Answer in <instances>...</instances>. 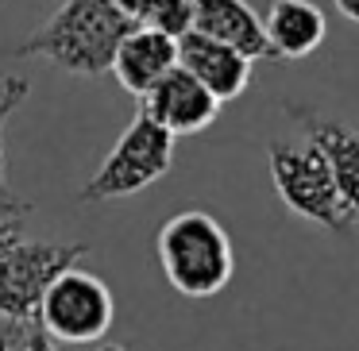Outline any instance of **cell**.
<instances>
[{
  "label": "cell",
  "instance_id": "cell-1",
  "mask_svg": "<svg viewBox=\"0 0 359 351\" xmlns=\"http://www.w3.org/2000/svg\"><path fill=\"white\" fill-rule=\"evenodd\" d=\"M132 27L140 24H132L112 0H66L12 55L47 58L58 70L78 74V78H101L112 70V55Z\"/></svg>",
  "mask_w": 359,
  "mask_h": 351
},
{
  "label": "cell",
  "instance_id": "cell-2",
  "mask_svg": "<svg viewBox=\"0 0 359 351\" xmlns=\"http://www.w3.org/2000/svg\"><path fill=\"white\" fill-rule=\"evenodd\" d=\"M158 266L182 297H212L232 282V240L212 212L182 209L158 228Z\"/></svg>",
  "mask_w": 359,
  "mask_h": 351
},
{
  "label": "cell",
  "instance_id": "cell-3",
  "mask_svg": "<svg viewBox=\"0 0 359 351\" xmlns=\"http://www.w3.org/2000/svg\"><path fill=\"white\" fill-rule=\"evenodd\" d=\"M266 163H271V181L278 189L282 205L294 216L313 220V224L328 228V232H351L355 216L348 212V205L340 201V189L332 181L325 155L305 143H271L266 147Z\"/></svg>",
  "mask_w": 359,
  "mask_h": 351
},
{
  "label": "cell",
  "instance_id": "cell-4",
  "mask_svg": "<svg viewBox=\"0 0 359 351\" xmlns=\"http://www.w3.org/2000/svg\"><path fill=\"white\" fill-rule=\"evenodd\" d=\"M170 163H174V135L166 128H158L147 112H140L124 128L116 147L104 155L97 174H89V181L78 189V201L101 205V201H116V197H132L140 189L155 186L163 174H170Z\"/></svg>",
  "mask_w": 359,
  "mask_h": 351
},
{
  "label": "cell",
  "instance_id": "cell-5",
  "mask_svg": "<svg viewBox=\"0 0 359 351\" xmlns=\"http://www.w3.org/2000/svg\"><path fill=\"white\" fill-rule=\"evenodd\" d=\"M86 255L89 243H43L24 235L12 240L0 255V320L12 328H32L47 286Z\"/></svg>",
  "mask_w": 359,
  "mask_h": 351
},
{
  "label": "cell",
  "instance_id": "cell-6",
  "mask_svg": "<svg viewBox=\"0 0 359 351\" xmlns=\"http://www.w3.org/2000/svg\"><path fill=\"white\" fill-rule=\"evenodd\" d=\"M116 305H112V289L104 286L97 274L70 266L47 286L35 312V328L55 336L58 343H93L112 328Z\"/></svg>",
  "mask_w": 359,
  "mask_h": 351
},
{
  "label": "cell",
  "instance_id": "cell-7",
  "mask_svg": "<svg viewBox=\"0 0 359 351\" xmlns=\"http://www.w3.org/2000/svg\"><path fill=\"white\" fill-rule=\"evenodd\" d=\"M143 112H147L158 128H166V132L178 139V135L205 132V128L217 120L220 101L189 70L174 66L170 74H163V78L143 93Z\"/></svg>",
  "mask_w": 359,
  "mask_h": 351
},
{
  "label": "cell",
  "instance_id": "cell-8",
  "mask_svg": "<svg viewBox=\"0 0 359 351\" xmlns=\"http://www.w3.org/2000/svg\"><path fill=\"white\" fill-rule=\"evenodd\" d=\"M178 66L194 74L220 104L236 101L251 81V58L201 32H186L178 39Z\"/></svg>",
  "mask_w": 359,
  "mask_h": 351
},
{
  "label": "cell",
  "instance_id": "cell-9",
  "mask_svg": "<svg viewBox=\"0 0 359 351\" xmlns=\"http://www.w3.org/2000/svg\"><path fill=\"white\" fill-rule=\"evenodd\" d=\"M174 66H178V39L155 32V27H132V32L120 39L116 55H112L109 74H116V81L128 93L143 97L163 74H170Z\"/></svg>",
  "mask_w": 359,
  "mask_h": 351
},
{
  "label": "cell",
  "instance_id": "cell-10",
  "mask_svg": "<svg viewBox=\"0 0 359 351\" xmlns=\"http://www.w3.org/2000/svg\"><path fill=\"white\" fill-rule=\"evenodd\" d=\"M194 32L255 58H274L263 32V16L248 0H194Z\"/></svg>",
  "mask_w": 359,
  "mask_h": 351
},
{
  "label": "cell",
  "instance_id": "cell-11",
  "mask_svg": "<svg viewBox=\"0 0 359 351\" xmlns=\"http://www.w3.org/2000/svg\"><path fill=\"white\" fill-rule=\"evenodd\" d=\"M263 32L274 58H309L325 43L328 20L313 0H274L263 16Z\"/></svg>",
  "mask_w": 359,
  "mask_h": 351
},
{
  "label": "cell",
  "instance_id": "cell-12",
  "mask_svg": "<svg viewBox=\"0 0 359 351\" xmlns=\"http://www.w3.org/2000/svg\"><path fill=\"white\" fill-rule=\"evenodd\" d=\"M302 124H305V139L325 155L332 181L340 189V201L348 205V212L359 224V132L320 116H302Z\"/></svg>",
  "mask_w": 359,
  "mask_h": 351
},
{
  "label": "cell",
  "instance_id": "cell-13",
  "mask_svg": "<svg viewBox=\"0 0 359 351\" xmlns=\"http://www.w3.org/2000/svg\"><path fill=\"white\" fill-rule=\"evenodd\" d=\"M27 93H32L27 78H4V85H0V216H27V209H32L8 189V174H4V124L27 101Z\"/></svg>",
  "mask_w": 359,
  "mask_h": 351
},
{
  "label": "cell",
  "instance_id": "cell-14",
  "mask_svg": "<svg viewBox=\"0 0 359 351\" xmlns=\"http://www.w3.org/2000/svg\"><path fill=\"white\" fill-rule=\"evenodd\" d=\"M143 27H155L170 39H182L186 32H194V0H163Z\"/></svg>",
  "mask_w": 359,
  "mask_h": 351
},
{
  "label": "cell",
  "instance_id": "cell-15",
  "mask_svg": "<svg viewBox=\"0 0 359 351\" xmlns=\"http://www.w3.org/2000/svg\"><path fill=\"white\" fill-rule=\"evenodd\" d=\"M24 351H74L70 343H58L55 336H47L43 328H24Z\"/></svg>",
  "mask_w": 359,
  "mask_h": 351
},
{
  "label": "cell",
  "instance_id": "cell-16",
  "mask_svg": "<svg viewBox=\"0 0 359 351\" xmlns=\"http://www.w3.org/2000/svg\"><path fill=\"white\" fill-rule=\"evenodd\" d=\"M112 4H116V8L132 20V24L143 27V24H147V16L158 8V4H163V0H112Z\"/></svg>",
  "mask_w": 359,
  "mask_h": 351
},
{
  "label": "cell",
  "instance_id": "cell-17",
  "mask_svg": "<svg viewBox=\"0 0 359 351\" xmlns=\"http://www.w3.org/2000/svg\"><path fill=\"white\" fill-rule=\"evenodd\" d=\"M12 240H20V216H0V255Z\"/></svg>",
  "mask_w": 359,
  "mask_h": 351
},
{
  "label": "cell",
  "instance_id": "cell-18",
  "mask_svg": "<svg viewBox=\"0 0 359 351\" xmlns=\"http://www.w3.org/2000/svg\"><path fill=\"white\" fill-rule=\"evenodd\" d=\"M336 8H340V16H344V20L359 24V0H336Z\"/></svg>",
  "mask_w": 359,
  "mask_h": 351
},
{
  "label": "cell",
  "instance_id": "cell-19",
  "mask_svg": "<svg viewBox=\"0 0 359 351\" xmlns=\"http://www.w3.org/2000/svg\"><path fill=\"white\" fill-rule=\"evenodd\" d=\"M12 343H16V332H12V324H8V328H0V351H12Z\"/></svg>",
  "mask_w": 359,
  "mask_h": 351
},
{
  "label": "cell",
  "instance_id": "cell-20",
  "mask_svg": "<svg viewBox=\"0 0 359 351\" xmlns=\"http://www.w3.org/2000/svg\"><path fill=\"white\" fill-rule=\"evenodd\" d=\"M97 351H128L124 343H104V347H97Z\"/></svg>",
  "mask_w": 359,
  "mask_h": 351
}]
</instances>
